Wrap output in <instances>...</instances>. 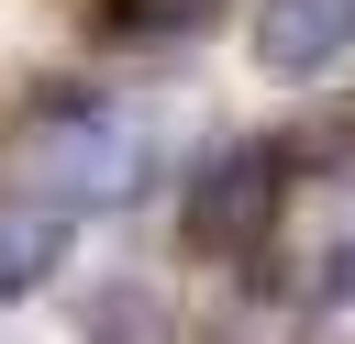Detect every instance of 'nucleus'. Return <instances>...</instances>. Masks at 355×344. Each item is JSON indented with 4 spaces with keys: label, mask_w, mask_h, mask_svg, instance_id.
Returning <instances> with one entry per match:
<instances>
[{
    "label": "nucleus",
    "mask_w": 355,
    "mask_h": 344,
    "mask_svg": "<svg viewBox=\"0 0 355 344\" xmlns=\"http://www.w3.org/2000/svg\"><path fill=\"white\" fill-rule=\"evenodd\" d=\"M144 166H155L144 122L111 111V100H89V89H44L22 111V133H11V178L44 211H122L144 189Z\"/></svg>",
    "instance_id": "obj_1"
},
{
    "label": "nucleus",
    "mask_w": 355,
    "mask_h": 344,
    "mask_svg": "<svg viewBox=\"0 0 355 344\" xmlns=\"http://www.w3.org/2000/svg\"><path fill=\"white\" fill-rule=\"evenodd\" d=\"M277 211H288V155H277V144H222V155L189 178L178 233H189V255H211V266H255L266 233H277Z\"/></svg>",
    "instance_id": "obj_2"
},
{
    "label": "nucleus",
    "mask_w": 355,
    "mask_h": 344,
    "mask_svg": "<svg viewBox=\"0 0 355 344\" xmlns=\"http://www.w3.org/2000/svg\"><path fill=\"white\" fill-rule=\"evenodd\" d=\"M344 44H355V0H255V67L322 78Z\"/></svg>",
    "instance_id": "obj_3"
},
{
    "label": "nucleus",
    "mask_w": 355,
    "mask_h": 344,
    "mask_svg": "<svg viewBox=\"0 0 355 344\" xmlns=\"http://www.w3.org/2000/svg\"><path fill=\"white\" fill-rule=\"evenodd\" d=\"M55 244H67V211H44V200H11V211H0V300H22V289L55 266Z\"/></svg>",
    "instance_id": "obj_4"
},
{
    "label": "nucleus",
    "mask_w": 355,
    "mask_h": 344,
    "mask_svg": "<svg viewBox=\"0 0 355 344\" xmlns=\"http://www.w3.org/2000/svg\"><path fill=\"white\" fill-rule=\"evenodd\" d=\"M89 344H166V300H144V289H111V300L89 311Z\"/></svg>",
    "instance_id": "obj_5"
},
{
    "label": "nucleus",
    "mask_w": 355,
    "mask_h": 344,
    "mask_svg": "<svg viewBox=\"0 0 355 344\" xmlns=\"http://www.w3.org/2000/svg\"><path fill=\"white\" fill-rule=\"evenodd\" d=\"M100 22H111V33H133V44H166V33H200V22H211V0H111Z\"/></svg>",
    "instance_id": "obj_6"
},
{
    "label": "nucleus",
    "mask_w": 355,
    "mask_h": 344,
    "mask_svg": "<svg viewBox=\"0 0 355 344\" xmlns=\"http://www.w3.org/2000/svg\"><path fill=\"white\" fill-rule=\"evenodd\" d=\"M322 300H333V311H355V244H344V255L322 266Z\"/></svg>",
    "instance_id": "obj_7"
}]
</instances>
